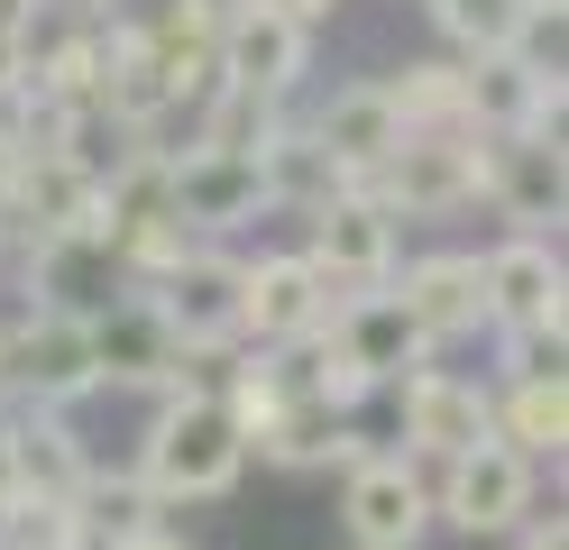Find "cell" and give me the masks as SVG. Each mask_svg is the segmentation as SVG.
<instances>
[{"label": "cell", "mask_w": 569, "mask_h": 550, "mask_svg": "<svg viewBox=\"0 0 569 550\" xmlns=\"http://www.w3.org/2000/svg\"><path fill=\"white\" fill-rule=\"evenodd\" d=\"M239 468H248V440H239L230 403L211 386H174L157 403L148 440H138V487L157 504H211V496L239 487Z\"/></svg>", "instance_id": "6da1fadb"}, {"label": "cell", "mask_w": 569, "mask_h": 550, "mask_svg": "<svg viewBox=\"0 0 569 550\" xmlns=\"http://www.w3.org/2000/svg\"><path fill=\"white\" fill-rule=\"evenodd\" d=\"M248 450L276 459V468H331V459H340V468H359V459H368V440L349 431L340 413H322V403L295 386V394H284L258 431H248Z\"/></svg>", "instance_id": "44dd1931"}, {"label": "cell", "mask_w": 569, "mask_h": 550, "mask_svg": "<svg viewBox=\"0 0 569 550\" xmlns=\"http://www.w3.org/2000/svg\"><path fill=\"white\" fill-rule=\"evenodd\" d=\"M303 64H312V37H303L295 19L258 10V0H239V10L221 19V73H211V83L267 101V110H284V92L303 83Z\"/></svg>", "instance_id": "7c38bea8"}, {"label": "cell", "mask_w": 569, "mask_h": 550, "mask_svg": "<svg viewBox=\"0 0 569 550\" xmlns=\"http://www.w3.org/2000/svg\"><path fill=\"white\" fill-rule=\"evenodd\" d=\"M10 174H19V138H10V120H0V193H10Z\"/></svg>", "instance_id": "8d00e7d4"}, {"label": "cell", "mask_w": 569, "mask_h": 550, "mask_svg": "<svg viewBox=\"0 0 569 550\" xmlns=\"http://www.w3.org/2000/svg\"><path fill=\"white\" fill-rule=\"evenodd\" d=\"M340 523L359 550H413L422 523H432V477H422L405 450H368L340 487Z\"/></svg>", "instance_id": "9c48e42d"}, {"label": "cell", "mask_w": 569, "mask_h": 550, "mask_svg": "<svg viewBox=\"0 0 569 550\" xmlns=\"http://www.w3.org/2000/svg\"><path fill=\"white\" fill-rule=\"evenodd\" d=\"M515 541H523V550H560V541H569V523H560V513H542V504H532L523 523H515Z\"/></svg>", "instance_id": "1f68e13d"}, {"label": "cell", "mask_w": 569, "mask_h": 550, "mask_svg": "<svg viewBox=\"0 0 569 550\" xmlns=\"http://www.w3.org/2000/svg\"><path fill=\"white\" fill-rule=\"evenodd\" d=\"M74 513H83V532H92V550H111V541H138V532H157V496L138 487V468H120V477H83V496H74Z\"/></svg>", "instance_id": "4316f807"}, {"label": "cell", "mask_w": 569, "mask_h": 550, "mask_svg": "<svg viewBox=\"0 0 569 550\" xmlns=\"http://www.w3.org/2000/svg\"><path fill=\"white\" fill-rule=\"evenodd\" d=\"M459 92H469L478 138H560V64H542L532 47L469 56L459 64Z\"/></svg>", "instance_id": "8992f818"}, {"label": "cell", "mask_w": 569, "mask_h": 550, "mask_svg": "<svg viewBox=\"0 0 569 550\" xmlns=\"http://www.w3.org/2000/svg\"><path fill=\"white\" fill-rule=\"evenodd\" d=\"M92 367H101V386H148V394H174L184 386V340L157 321V303H101L92 312Z\"/></svg>", "instance_id": "9a60e30c"}, {"label": "cell", "mask_w": 569, "mask_h": 550, "mask_svg": "<svg viewBox=\"0 0 569 550\" xmlns=\"http://www.w3.org/2000/svg\"><path fill=\"white\" fill-rule=\"evenodd\" d=\"M312 220V276H322L331 293H377V284H396V211H386L377 193H331L322 211H303Z\"/></svg>", "instance_id": "52a82bcc"}, {"label": "cell", "mask_w": 569, "mask_h": 550, "mask_svg": "<svg viewBox=\"0 0 569 550\" xmlns=\"http://www.w3.org/2000/svg\"><path fill=\"white\" fill-rule=\"evenodd\" d=\"M396 413H405V459L450 468L487 440V386L450 377V367H413V377H396Z\"/></svg>", "instance_id": "4fadbf2b"}, {"label": "cell", "mask_w": 569, "mask_h": 550, "mask_svg": "<svg viewBox=\"0 0 569 550\" xmlns=\"http://www.w3.org/2000/svg\"><path fill=\"white\" fill-rule=\"evenodd\" d=\"M322 340H331L349 367H359V377H377V386H396V377H413V367H432L422 330H413L405 303H396V284H377V293H340V312H331Z\"/></svg>", "instance_id": "2e32d148"}, {"label": "cell", "mask_w": 569, "mask_h": 550, "mask_svg": "<svg viewBox=\"0 0 569 550\" xmlns=\"http://www.w3.org/2000/svg\"><path fill=\"white\" fill-rule=\"evenodd\" d=\"M166 202H174V230L221 239V230L267 211V183H258V157H239V147H174L166 157Z\"/></svg>", "instance_id": "ba28073f"}, {"label": "cell", "mask_w": 569, "mask_h": 550, "mask_svg": "<svg viewBox=\"0 0 569 550\" xmlns=\"http://www.w3.org/2000/svg\"><path fill=\"white\" fill-rule=\"evenodd\" d=\"M111 550H193V541H174V532L157 523V532H138V541H111Z\"/></svg>", "instance_id": "d590c367"}, {"label": "cell", "mask_w": 569, "mask_h": 550, "mask_svg": "<svg viewBox=\"0 0 569 550\" xmlns=\"http://www.w3.org/2000/svg\"><path fill=\"white\" fill-rule=\"evenodd\" d=\"M396 303H405V321L422 330V349H450V340H469V330L487 321L478 257H469V248H432V257H413V267L396 276Z\"/></svg>", "instance_id": "e0dca14e"}, {"label": "cell", "mask_w": 569, "mask_h": 550, "mask_svg": "<svg viewBox=\"0 0 569 550\" xmlns=\"http://www.w3.org/2000/svg\"><path fill=\"white\" fill-rule=\"evenodd\" d=\"M478 138L469 129H441V138H396V157H386L359 193H377L396 220H441V211H469L478 202Z\"/></svg>", "instance_id": "5b68a950"}, {"label": "cell", "mask_w": 569, "mask_h": 550, "mask_svg": "<svg viewBox=\"0 0 569 550\" xmlns=\"http://www.w3.org/2000/svg\"><path fill=\"white\" fill-rule=\"evenodd\" d=\"M138 303H157V321L184 340V358L230 349V340H239V257H230L221 239H193L148 293H138Z\"/></svg>", "instance_id": "277c9868"}, {"label": "cell", "mask_w": 569, "mask_h": 550, "mask_svg": "<svg viewBox=\"0 0 569 550\" xmlns=\"http://www.w3.org/2000/svg\"><path fill=\"white\" fill-rule=\"evenodd\" d=\"M19 496V468H10V413H0V504Z\"/></svg>", "instance_id": "e575fe53"}, {"label": "cell", "mask_w": 569, "mask_h": 550, "mask_svg": "<svg viewBox=\"0 0 569 550\" xmlns=\"http://www.w3.org/2000/svg\"><path fill=\"white\" fill-rule=\"evenodd\" d=\"M276 129H284V110H267V101L211 83V92H202V129H193V147H239V157H258Z\"/></svg>", "instance_id": "f1b7e54d"}, {"label": "cell", "mask_w": 569, "mask_h": 550, "mask_svg": "<svg viewBox=\"0 0 569 550\" xmlns=\"http://www.w3.org/2000/svg\"><path fill=\"white\" fill-rule=\"evenodd\" d=\"M166 110H174V92H166V73L148 56V37H138V19H111L101 28V120H111L120 138H148Z\"/></svg>", "instance_id": "ffe728a7"}, {"label": "cell", "mask_w": 569, "mask_h": 550, "mask_svg": "<svg viewBox=\"0 0 569 550\" xmlns=\"http://www.w3.org/2000/svg\"><path fill=\"white\" fill-rule=\"evenodd\" d=\"M101 386L92 367V312H28L19 330H0V403H28V413H64Z\"/></svg>", "instance_id": "7a4b0ae2"}, {"label": "cell", "mask_w": 569, "mask_h": 550, "mask_svg": "<svg viewBox=\"0 0 569 550\" xmlns=\"http://www.w3.org/2000/svg\"><path fill=\"white\" fill-rule=\"evenodd\" d=\"M258 10H276V19H295V28L312 37V28H322V19L340 10V0H258Z\"/></svg>", "instance_id": "d6a6232c"}, {"label": "cell", "mask_w": 569, "mask_h": 550, "mask_svg": "<svg viewBox=\"0 0 569 550\" xmlns=\"http://www.w3.org/2000/svg\"><path fill=\"white\" fill-rule=\"evenodd\" d=\"M10 468H19V496H56V504H74L83 496V440L64 413H28V403H10Z\"/></svg>", "instance_id": "7402d4cb"}, {"label": "cell", "mask_w": 569, "mask_h": 550, "mask_svg": "<svg viewBox=\"0 0 569 550\" xmlns=\"http://www.w3.org/2000/svg\"><path fill=\"white\" fill-rule=\"evenodd\" d=\"M38 10L47 0H0V37H38Z\"/></svg>", "instance_id": "836d02e7"}, {"label": "cell", "mask_w": 569, "mask_h": 550, "mask_svg": "<svg viewBox=\"0 0 569 550\" xmlns=\"http://www.w3.org/2000/svg\"><path fill=\"white\" fill-rule=\"evenodd\" d=\"M340 312V293L312 276V257L303 248H276V257H239V340L248 349H303V340H322Z\"/></svg>", "instance_id": "3957f363"}, {"label": "cell", "mask_w": 569, "mask_h": 550, "mask_svg": "<svg viewBox=\"0 0 569 550\" xmlns=\"http://www.w3.org/2000/svg\"><path fill=\"white\" fill-rule=\"evenodd\" d=\"M487 440L515 459H560L569 440V386L560 377H506V394H487Z\"/></svg>", "instance_id": "603a6c76"}, {"label": "cell", "mask_w": 569, "mask_h": 550, "mask_svg": "<svg viewBox=\"0 0 569 550\" xmlns=\"http://www.w3.org/2000/svg\"><path fill=\"white\" fill-rule=\"evenodd\" d=\"M0 550H92L83 513L56 504V496H10L0 504Z\"/></svg>", "instance_id": "83f0119b"}, {"label": "cell", "mask_w": 569, "mask_h": 550, "mask_svg": "<svg viewBox=\"0 0 569 550\" xmlns=\"http://www.w3.org/2000/svg\"><path fill=\"white\" fill-rule=\"evenodd\" d=\"M532 513V459H515V450H496V440H478L469 459H450L441 477H432V523H450V532H515Z\"/></svg>", "instance_id": "8fae6325"}, {"label": "cell", "mask_w": 569, "mask_h": 550, "mask_svg": "<svg viewBox=\"0 0 569 550\" xmlns=\"http://www.w3.org/2000/svg\"><path fill=\"white\" fill-rule=\"evenodd\" d=\"M386 101H396L405 138H441V129H469V92H459V64H405L396 83H386ZM478 138V129H469Z\"/></svg>", "instance_id": "484cf974"}, {"label": "cell", "mask_w": 569, "mask_h": 550, "mask_svg": "<svg viewBox=\"0 0 569 550\" xmlns=\"http://www.w3.org/2000/svg\"><path fill=\"white\" fill-rule=\"evenodd\" d=\"M221 19H230V0H166L157 19H138V37H148V56H157L174 101L211 92V73H221Z\"/></svg>", "instance_id": "d6986e66"}, {"label": "cell", "mask_w": 569, "mask_h": 550, "mask_svg": "<svg viewBox=\"0 0 569 550\" xmlns=\"http://www.w3.org/2000/svg\"><path fill=\"white\" fill-rule=\"evenodd\" d=\"M258 183H267V211H322L331 193H349L340 166H331L303 129H276V138L258 147Z\"/></svg>", "instance_id": "cb8c5ba5"}, {"label": "cell", "mask_w": 569, "mask_h": 550, "mask_svg": "<svg viewBox=\"0 0 569 550\" xmlns=\"http://www.w3.org/2000/svg\"><path fill=\"white\" fill-rule=\"evenodd\" d=\"M506 377H560V330H506Z\"/></svg>", "instance_id": "f546056e"}, {"label": "cell", "mask_w": 569, "mask_h": 550, "mask_svg": "<svg viewBox=\"0 0 569 550\" xmlns=\"http://www.w3.org/2000/svg\"><path fill=\"white\" fill-rule=\"evenodd\" d=\"M478 202H496V220H515V239H551L569 174H560V138H478Z\"/></svg>", "instance_id": "30bf717a"}, {"label": "cell", "mask_w": 569, "mask_h": 550, "mask_svg": "<svg viewBox=\"0 0 569 550\" xmlns=\"http://www.w3.org/2000/svg\"><path fill=\"white\" fill-rule=\"evenodd\" d=\"M478 293H487V330H560V239H496L478 257Z\"/></svg>", "instance_id": "5bb4252c"}, {"label": "cell", "mask_w": 569, "mask_h": 550, "mask_svg": "<svg viewBox=\"0 0 569 550\" xmlns=\"http://www.w3.org/2000/svg\"><path fill=\"white\" fill-rule=\"evenodd\" d=\"M422 10H432V28L459 47V64H469V56L532 47V0H422Z\"/></svg>", "instance_id": "d4e9b609"}, {"label": "cell", "mask_w": 569, "mask_h": 550, "mask_svg": "<svg viewBox=\"0 0 569 550\" xmlns=\"http://www.w3.org/2000/svg\"><path fill=\"white\" fill-rule=\"evenodd\" d=\"M303 138L322 147V157L340 166V183H368L386 157H396V138H405V120H396V101H386V83H340L322 110L303 120Z\"/></svg>", "instance_id": "ac0fdd59"}, {"label": "cell", "mask_w": 569, "mask_h": 550, "mask_svg": "<svg viewBox=\"0 0 569 550\" xmlns=\"http://www.w3.org/2000/svg\"><path fill=\"white\" fill-rule=\"evenodd\" d=\"M19 92H28V37H0V120L19 110Z\"/></svg>", "instance_id": "4dcf8cb0"}]
</instances>
